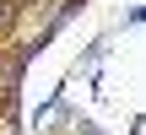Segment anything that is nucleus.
Masks as SVG:
<instances>
[{
    "label": "nucleus",
    "instance_id": "1",
    "mask_svg": "<svg viewBox=\"0 0 146 135\" xmlns=\"http://www.w3.org/2000/svg\"><path fill=\"white\" fill-rule=\"evenodd\" d=\"M130 22H146V5H141V11H135V16H130Z\"/></svg>",
    "mask_w": 146,
    "mask_h": 135
}]
</instances>
